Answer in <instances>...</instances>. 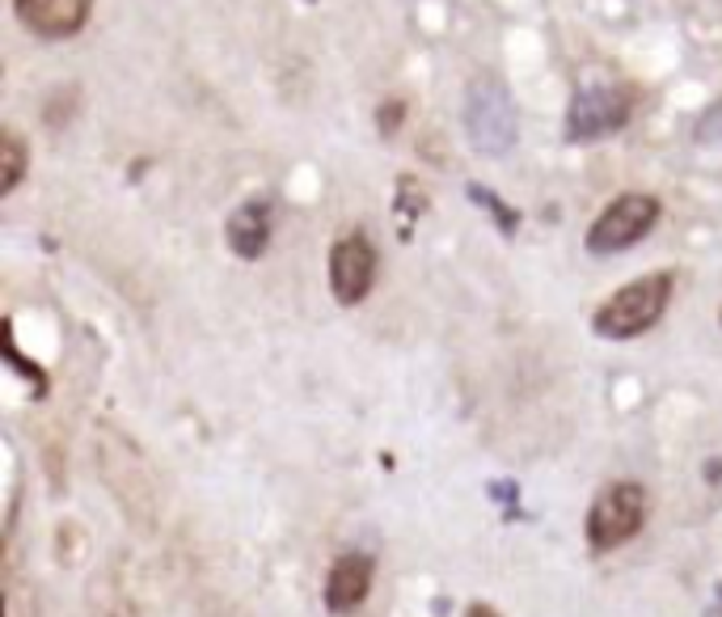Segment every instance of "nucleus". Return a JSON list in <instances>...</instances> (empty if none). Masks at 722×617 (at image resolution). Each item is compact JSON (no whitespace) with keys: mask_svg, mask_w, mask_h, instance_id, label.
<instances>
[{"mask_svg":"<svg viewBox=\"0 0 722 617\" xmlns=\"http://www.w3.org/2000/svg\"><path fill=\"white\" fill-rule=\"evenodd\" d=\"M672 292H676V275L672 270H650L643 279H630L625 288H617L605 305L596 308L592 330L600 339H612V343H630V339L646 335L668 313Z\"/></svg>","mask_w":722,"mask_h":617,"instance_id":"nucleus-1","label":"nucleus"},{"mask_svg":"<svg viewBox=\"0 0 722 617\" xmlns=\"http://www.w3.org/2000/svg\"><path fill=\"white\" fill-rule=\"evenodd\" d=\"M465 131L473 149L486 156L511 153L520 123H516V102L494 77H473L465 89Z\"/></svg>","mask_w":722,"mask_h":617,"instance_id":"nucleus-2","label":"nucleus"},{"mask_svg":"<svg viewBox=\"0 0 722 617\" xmlns=\"http://www.w3.org/2000/svg\"><path fill=\"white\" fill-rule=\"evenodd\" d=\"M646 512H650V500H646L643 482H630V478L612 482L587 507V541H592V550H617V545L634 541L643 533Z\"/></svg>","mask_w":722,"mask_h":617,"instance_id":"nucleus-3","label":"nucleus"},{"mask_svg":"<svg viewBox=\"0 0 722 617\" xmlns=\"http://www.w3.org/2000/svg\"><path fill=\"white\" fill-rule=\"evenodd\" d=\"M659 199L655 194H643V191H625L617 194L612 203H608L605 212L592 221V229H587V250L592 254H621V250H634L638 241H643L646 232L659 225Z\"/></svg>","mask_w":722,"mask_h":617,"instance_id":"nucleus-4","label":"nucleus"},{"mask_svg":"<svg viewBox=\"0 0 722 617\" xmlns=\"http://www.w3.org/2000/svg\"><path fill=\"white\" fill-rule=\"evenodd\" d=\"M634 115V89L630 85H583L574 98H570L567 111V140L570 144H587V140H600L621 131Z\"/></svg>","mask_w":722,"mask_h":617,"instance_id":"nucleus-5","label":"nucleus"},{"mask_svg":"<svg viewBox=\"0 0 722 617\" xmlns=\"http://www.w3.org/2000/svg\"><path fill=\"white\" fill-rule=\"evenodd\" d=\"M377 245L368 241V232H346L330 245V292L339 305H364V297L377 284Z\"/></svg>","mask_w":722,"mask_h":617,"instance_id":"nucleus-6","label":"nucleus"},{"mask_svg":"<svg viewBox=\"0 0 722 617\" xmlns=\"http://www.w3.org/2000/svg\"><path fill=\"white\" fill-rule=\"evenodd\" d=\"M13 9H17V22L35 39L60 42L85 30L93 0H13Z\"/></svg>","mask_w":722,"mask_h":617,"instance_id":"nucleus-7","label":"nucleus"},{"mask_svg":"<svg viewBox=\"0 0 722 617\" xmlns=\"http://www.w3.org/2000/svg\"><path fill=\"white\" fill-rule=\"evenodd\" d=\"M372 576H377V563L368 554H359V550L342 554L326 576V609L330 614H355L372 592Z\"/></svg>","mask_w":722,"mask_h":617,"instance_id":"nucleus-8","label":"nucleus"},{"mask_svg":"<svg viewBox=\"0 0 722 617\" xmlns=\"http://www.w3.org/2000/svg\"><path fill=\"white\" fill-rule=\"evenodd\" d=\"M270 212H275L270 199H245L225 221V241L237 259H250V263H254V259L266 254V245H270V225H275Z\"/></svg>","mask_w":722,"mask_h":617,"instance_id":"nucleus-9","label":"nucleus"},{"mask_svg":"<svg viewBox=\"0 0 722 617\" xmlns=\"http://www.w3.org/2000/svg\"><path fill=\"white\" fill-rule=\"evenodd\" d=\"M26 178V140L4 127L0 131V194H13Z\"/></svg>","mask_w":722,"mask_h":617,"instance_id":"nucleus-10","label":"nucleus"},{"mask_svg":"<svg viewBox=\"0 0 722 617\" xmlns=\"http://www.w3.org/2000/svg\"><path fill=\"white\" fill-rule=\"evenodd\" d=\"M402 118H406V106H402V102H384V111H380V131L393 136Z\"/></svg>","mask_w":722,"mask_h":617,"instance_id":"nucleus-11","label":"nucleus"},{"mask_svg":"<svg viewBox=\"0 0 722 617\" xmlns=\"http://www.w3.org/2000/svg\"><path fill=\"white\" fill-rule=\"evenodd\" d=\"M465 617H503V614H498L494 605H486V601H478V605H469V614Z\"/></svg>","mask_w":722,"mask_h":617,"instance_id":"nucleus-12","label":"nucleus"}]
</instances>
